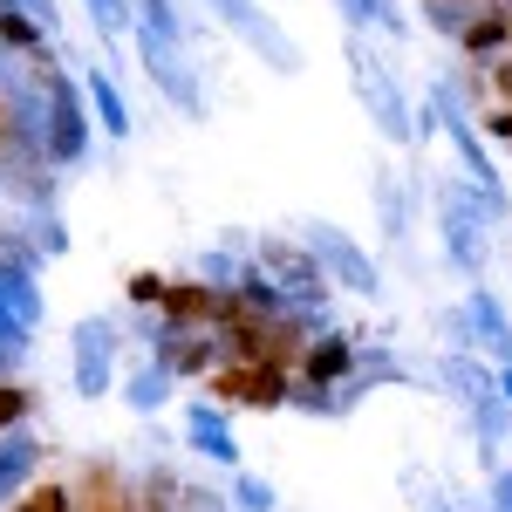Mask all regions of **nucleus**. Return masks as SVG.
I'll return each mask as SVG.
<instances>
[{
    "instance_id": "obj_10",
    "label": "nucleus",
    "mask_w": 512,
    "mask_h": 512,
    "mask_svg": "<svg viewBox=\"0 0 512 512\" xmlns=\"http://www.w3.org/2000/svg\"><path fill=\"white\" fill-rule=\"evenodd\" d=\"M355 362H362V335L335 321V328H321L315 342L294 355V383H315V390H342V383L355 376Z\"/></svg>"
},
{
    "instance_id": "obj_4",
    "label": "nucleus",
    "mask_w": 512,
    "mask_h": 512,
    "mask_svg": "<svg viewBox=\"0 0 512 512\" xmlns=\"http://www.w3.org/2000/svg\"><path fill=\"white\" fill-rule=\"evenodd\" d=\"M253 267L280 287L287 308H301V315H335V287H328V274L315 267V253H308L301 239L267 233L260 246H253Z\"/></svg>"
},
{
    "instance_id": "obj_27",
    "label": "nucleus",
    "mask_w": 512,
    "mask_h": 512,
    "mask_svg": "<svg viewBox=\"0 0 512 512\" xmlns=\"http://www.w3.org/2000/svg\"><path fill=\"white\" fill-rule=\"evenodd\" d=\"M82 7H89V21H96L103 41H117V35L137 28V7H130V0H82Z\"/></svg>"
},
{
    "instance_id": "obj_30",
    "label": "nucleus",
    "mask_w": 512,
    "mask_h": 512,
    "mask_svg": "<svg viewBox=\"0 0 512 512\" xmlns=\"http://www.w3.org/2000/svg\"><path fill=\"white\" fill-rule=\"evenodd\" d=\"M287 410H301V417H328V424H335V417H349V410H342V396H335V390H315V383H294Z\"/></svg>"
},
{
    "instance_id": "obj_19",
    "label": "nucleus",
    "mask_w": 512,
    "mask_h": 512,
    "mask_svg": "<svg viewBox=\"0 0 512 512\" xmlns=\"http://www.w3.org/2000/svg\"><path fill=\"white\" fill-rule=\"evenodd\" d=\"M246 267H253V253H246V246H239V233H233V239H219V246H205V253H198V274L192 280L219 287V294H233Z\"/></svg>"
},
{
    "instance_id": "obj_31",
    "label": "nucleus",
    "mask_w": 512,
    "mask_h": 512,
    "mask_svg": "<svg viewBox=\"0 0 512 512\" xmlns=\"http://www.w3.org/2000/svg\"><path fill=\"white\" fill-rule=\"evenodd\" d=\"M178 512H233V506H226V485H212V478H185V485H178Z\"/></svg>"
},
{
    "instance_id": "obj_23",
    "label": "nucleus",
    "mask_w": 512,
    "mask_h": 512,
    "mask_svg": "<svg viewBox=\"0 0 512 512\" xmlns=\"http://www.w3.org/2000/svg\"><path fill=\"white\" fill-rule=\"evenodd\" d=\"M130 7H137V28H151V35H164V41H192L198 35L178 0H130Z\"/></svg>"
},
{
    "instance_id": "obj_2",
    "label": "nucleus",
    "mask_w": 512,
    "mask_h": 512,
    "mask_svg": "<svg viewBox=\"0 0 512 512\" xmlns=\"http://www.w3.org/2000/svg\"><path fill=\"white\" fill-rule=\"evenodd\" d=\"M123 321L110 315H76L69 321V383H76L82 403H103L123 376Z\"/></svg>"
},
{
    "instance_id": "obj_28",
    "label": "nucleus",
    "mask_w": 512,
    "mask_h": 512,
    "mask_svg": "<svg viewBox=\"0 0 512 512\" xmlns=\"http://www.w3.org/2000/svg\"><path fill=\"white\" fill-rule=\"evenodd\" d=\"M35 403L41 396L28 390V383H0V437L21 431V424H35Z\"/></svg>"
},
{
    "instance_id": "obj_6",
    "label": "nucleus",
    "mask_w": 512,
    "mask_h": 512,
    "mask_svg": "<svg viewBox=\"0 0 512 512\" xmlns=\"http://www.w3.org/2000/svg\"><path fill=\"white\" fill-rule=\"evenodd\" d=\"M130 35H137V62H144L151 89L164 96V110H178L185 123H205V117H212L205 82H198L192 55H185V41H164V35H151V28H130Z\"/></svg>"
},
{
    "instance_id": "obj_36",
    "label": "nucleus",
    "mask_w": 512,
    "mask_h": 512,
    "mask_svg": "<svg viewBox=\"0 0 512 512\" xmlns=\"http://www.w3.org/2000/svg\"><path fill=\"white\" fill-rule=\"evenodd\" d=\"M0 151H7V103H0Z\"/></svg>"
},
{
    "instance_id": "obj_25",
    "label": "nucleus",
    "mask_w": 512,
    "mask_h": 512,
    "mask_svg": "<svg viewBox=\"0 0 512 512\" xmlns=\"http://www.w3.org/2000/svg\"><path fill=\"white\" fill-rule=\"evenodd\" d=\"M478 7H465V0H424V21H431L437 41H451L458 48V35H465V21H472Z\"/></svg>"
},
{
    "instance_id": "obj_33",
    "label": "nucleus",
    "mask_w": 512,
    "mask_h": 512,
    "mask_svg": "<svg viewBox=\"0 0 512 512\" xmlns=\"http://www.w3.org/2000/svg\"><path fill=\"white\" fill-rule=\"evenodd\" d=\"M14 7H21V14L35 21L41 35H55V41H62V0H14Z\"/></svg>"
},
{
    "instance_id": "obj_40",
    "label": "nucleus",
    "mask_w": 512,
    "mask_h": 512,
    "mask_svg": "<svg viewBox=\"0 0 512 512\" xmlns=\"http://www.w3.org/2000/svg\"><path fill=\"white\" fill-rule=\"evenodd\" d=\"M506 362H512V342H506Z\"/></svg>"
},
{
    "instance_id": "obj_11",
    "label": "nucleus",
    "mask_w": 512,
    "mask_h": 512,
    "mask_svg": "<svg viewBox=\"0 0 512 512\" xmlns=\"http://www.w3.org/2000/svg\"><path fill=\"white\" fill-rule=\"evenodd\" d=\"M185 444L205 465H219V472L246 465V451H239V437H233V410H219V403H185Z\"/></svg>"
},
{
    "instance_id": "obj_14",
    "label": "nucleus",
    "mask_w": 512,
    "mask_h": 512,
    "mask_svg": "<svg viewBox=\"0 0 512 512\" xmlns=\"http://www.w3.org/2000/svg\"><path fill=\"white\" fill-rule=\"evenodd\" d=\"M41 458H48V444L35 437V424H21V431L0 437V506H14V499L41 478Z\"/></svg>"
},
{
    "instance_id": "obj_5",
    "label": "nucleus",
    "mask_w": 512,
    "mask_h": 512,
    "mask_svg": "<svg viewBox=\"0 0 512 512\" xmlns=\"http://www.w3.org/2000/svg\"><path fill=\"white\" fill-rule=\"evenodd\" d=\"M205 7L219 14V28H226L239 48H253V62H260V69H274V76H301V69H308L301 41L287 35L260 0H205Z\"/></svg>"
},
{
    "instance_id": "obj_22",
    "label": "nucleus",
    "mask_w": 512,
    "mask_h": 512,
    "mask_svg": "<svg viewBox=\"0 0 512 512\" xmlns=\"http://www.w3.org/2000/svg\"><path fill=\"white\" fill-rule=\"evenodd\" d=\"M21 233H28V246H35L41 260H62L76 239H69V219L62 212H21Z\"/></svg>"
},
{
    "instance_id": "obj_29",
    "label": "nucleus",
    "mask_w": 512,
    "mask_h": 512,
    "mask_svg": "<svg viewBox=\"0 0 512 512\" xmlns=\"http://www.w3.org/2000/svg\"><path fill=\"white\" fill-rule=\"evenodd\" d=\"M123 301H130L137 315H158V301H164V274H158V267H137V274L123 280Z\"/></svg>"
},
{
    "instance_id": "obj_17",
    "label": "nucleus",
    "mask_w": 512,
    "mask_h": 512,
    "mask_svg": "<svg viewBox=\"0 0 512 512\" xmlns=\"http://www.w3.org/2000/svg\"><path fill=\"white\" fill-rule=\"evenodd\" d=\"M335 14H342V28H349L355 41H362V35L410 41V21H403V7H396V0H335Z\"/></svg>"
},
{
    "instance_id": "obj_3",
    "label": "nucleus",
    "mask_w": 512,
    "mask_h": 512,
    "mask_svg": "<svg viewBox=\"0 0 512 512\" xmlns=\"http://www.w3.org/2000/svg\"><path fill=\"white\" fill-rule=\"evenodd\" d=\"M349 82H355V103L369 110L383 144H417V110H410L403 82L369 55V41H355V35H349Z\"/></svg>"
},
{
    "instance_id": "obj_13",
    "label": "nucleus",
    "mask_w": 512,
    "mask_h": 512,
    "mask_svg": "<svg viewBox=\"0 0 512 512\" xmlns=\"http://www.w3.org/2000/svg\"><path fill=\"white\" fill-rule=\"evenodd\" d=\"M458 308H465V321H472L478 355H485V362H506V342H512V315H506V301H499V294H492L485 280H472Z\"/></svg>"
},
{
    "instance_id": "obj_12",
    "label": "nucleus",
    "mask_w": 512,
    "mask_h": 512,
    "mask_svg": "<svg viewBox=\"0 0 512 512\" xmlns=\"http://www.w3.org/2000/svg\"><path fill=\"white\" fill-rule=\"evenodd\" d=\"M76 82H82V103H89V117H96V137H110V144H123V137L137 130V117H130V96H123L117 69L89 62V69H76Z\"/></svg>"
},
{
    "instance_id": "obj_7",
    "label": "nucleus",
    "mask_w": 512,
    "mask_h": 512,
    "mask_svg": "<svg viewBox=\"0 0 512 512\" xmlns=\"http://www.w3.org/2000/svg\"><path fill=\"white\" fill-rule=\"evenodd\" d=\"M301 246L315 253V267L328 274L335 294H355V301H383V274H376V260H369V246L342 226H328V219H308L301 226Z\"/></svg>"
},
{
    "instance_id": "obj_8",
    "label": "nucleus",
    "mask_w": 512,
    "mask_h": 512,
    "mask_svg": "<svg viewBox=\"0 0 512 512\" xmlns=\"http://www.w3.org/2000/svg\"><path fill=\"white\" fill-rule=\"evenodd\" d=\"M287 396H294V369L280 362H219L205 376V403L219 410H287Z\"/></svg>"
},
{
    "instance_id": "obj_37",
    "label": "nucleus",
    "mask_w": 512,
    "mask_h": 512,
    "mask_svg": "<svg viewBox=\"0 0 512 512\" xmlns=\"http://www.w3.org/2000/svg\"><path fill=\"white\" fill-rule=\"evenodd\" d=\"M506 472H512V437H506Z\"/></svg>"
},
{
    "instance_id": "obj_35",
    "label": "nucleus",
    "mask_w": 512,
    "mask_h": 512,
    "mask_svg": "<svg viewBox=\"0 0 512 512\" xmlns=\"http://www.w3.org/2000/svg\"><path fill=\"white\" fill-rule=\"evenodd\" d=\"M424 512H458V506H451V499H444V492H437V499H431V506H424Z\"/></svg>"
},
{
    "instance_id": "obj_15",
    "label": "nucleus",
    "mask_w": 512,
    "mask_h": 512,
    "mask_svg": "<svg viewBox=\"0 0 512 512\" xmlns=\"http://www.w3.org/2000/svg\"><path fill=\"white\" fill-rule=\"evenodd\" d=\"M458 55H465L472 69H485V62L512 55V7L485 0V7H478L472 21H465V35H458Z\"/></svg>"
},
{
    "instance_id": "obj_16",
    "label": "nucleus",
    "mask_w": 512,
    "mask_h": 512,
    "mask_svg": "<svg viewBox=\"0 0 512 512\" xmlns=\"http://www.w3.org/2000/svg\"><path fill=\"white\" fill-rule=\"evenodd\" d=\"M158 315L178 321V328H219V315H226V294H219V287H205V280H164Z\"/></svg>"
},
{
    "instance_id": "obj_26",
    "label": "nucleus",
    "mask_w": 512,
    "mask_h": 512,
    "mask_svg": "<svg viewBox=\"0 0 512 512\" xmlns=\"http://www.w3.org/2000/svg\"><path fill=\"white\" fill-rule=\"evenodd\" d=\"M431 328H437V342H444V355H478L465 308H437V315H431Z\"/></svg>"
},
{
    "instance_id": "obj_32",
    "label": "nucleus",
    "mask_w": 512,
    "mask_h": 512,
    "mask_svg": "<svg viewBox=\"0 0 512 512\" xmlns=\"http://www.w3.org/2000/svg\"><path fill=\"white\" fill-rule=\"evenodd\" d=\"M478 76H485V110H492V103H499V110H512V55L485 62Z\"/></svg>"
},
{
    "instance_id": "obj_24",
    "label": "nucleus",
    "mask_w": 512,
    "mask_h": 512,
    "mask_svg": "<svg viewBox=\"0 0 512 512\" xmlns=\"http://www.w3.org/2000/svg\"><path fill=\"white\" fill-rule=\"evenodd\" d=\"M48 41H55V35H41V28L28 21V14H21V7H7V14H0V48H7L14 62H28V55H41Z\"/></svg>"
},
{
    "instance_id": "obj_39",
    "label": "nucleus",
    "mask_w": 512,
    "mask_h": 512,
    "mask_svg": "<svg viewBox=\"0 0 512 512\" xmlns=\"http://www.w3.org/2000/svg\"><path fill=\"white\" fill-rule=\"evenodd\" d=\"M465 7H485V0H465Z\"/></svg>"
},
{
    "instance_id": "obj_21",
    "label": "nucleus",
    "mask_w": 512,
    "mask_h": 512,
    "mask_svg": "<svg viewBox=\"0 0 512 512\" xmlns=\"http://www.w3.org/2000/svg\"><path fill=\"white\" fill-rule=\"evenodd\" d=\"M226 506L233 512H280V492H274V478H260V472H226Z\"/></svg>"
},
{
    "instance_id": "obj_38",
    "label": "nucleus",
    "mask_w": 512,
    "mask_h": 512,
    "mask_svg": "<svg viewBox=\"0 0 512 512\" xmlns=\"http://www.w3.org/2000/svg\"><path fill=\"white\" fill-rule=\"evenodd\" d=\"M7 7H14V0H0V14H7Z\"/></svg>"
},
{
    "instance_id": "obj_20",
    "label": "nucleus",
    "mask_w": 512,
    "mask_h": 512,
    "mask_svg": "<svg viewBox=\"0 0 512 512\" xmlns=\"http://www.w3.org/2000/svg\"><path fill=\"white\" fill-rule=\"evenodd\" d=\"M376 226H383V239L390 246H403L410 239V178H376Z\"/></svg>"
},
{
    "instance_id": "obj_9",
    "label": "nucleus",
    "mask_w": 512,
    "mask_h": 512,
    "mask_svg": "<svg viewBox=\"0 0 512 512\" xmlns=\"http://www.w3.org/2000/svg\"><path fill=\"white\" fill-rule=\"evenodd\" d=\"M151 362H158V369H171L178 383H205V376L226 362V342H219V328H178V321H164V315H158Z\"/></svg>"
},
{
    "instance_id": "obj_1",
    "label": "nucleus",
    "mask_w": 512,
    "mask_h": 512,
    "mask_svg": "<svg viewBox=\"0 0 512 512\" xmlns=\"http://www.w3.org/2000/svg\"><path fill=\"white\" fill-rule=\"evenodd\" d=\"M431 219H437V253H444V267L451 274L485 280V246H492V219H485V205L465 178H431Z\"/></svg>"
},
{
    "instance_id": "obj_18",
    "label": "nucleus",
    "mask_w": 512,
    "mask_h": 512,
    "mask_svg": "<svg viewBox=\"0 0 512 512\" xmlns=\"http://www.w3.org/2000/svg\"><path fill=\"white\" fill-rule=\"evenodd\" d=\"M171 390H178V376H171V369H158L151 355H144L137 369H123V376H117V396L137 410V417H158L164 403H171Z\"/></svg>"
},
{
    "instance_id": "obj_34",
    "label": "nucleus",
    "mask_w": 512,
    "mask_h": 512,
    "mask_svg": "<svg viewBox=\"0 0 512 512\" xmlns=\"http://www.w3.org/2000/svg\"><path fill=\"white\" fill-rule=\"evenodd\" d=\"M492 396L512 410V362H492Z\"/></svg>"
}]
</instances>
